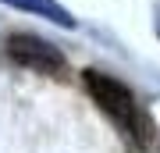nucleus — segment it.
<instances>
[{
    "instance_id": "20e7f679",
    "label": "nucleus",
    "mask_w": 160,
    "mask_h": 153,
    "mask_svg": "<svg viewBox=\"0 0 160 153\" xmlns=\"http://www.w3.org/2000/svg\"><path fill=\"white\" fill-rule=\"evenodd\" d=\"M157 153H160V150H157Z\"/></svg>"
},
{
    "instance_id": "f257e3e1",
    "label": "nucleus",
    "mask_w": 160,
    "mask_h": 153,
    "mask_svg": "<svg viewBox=\"0 0 160 153\" xmlns=\"http://www.w3.org/2000/svg\"><path fill=\"white\" fill-rule=\"evenodd\" d=\"M82 85H86V93L92 96V103L128 132V139H132L135 150H146L149 142H153V121H149L146 110L135 103V96L128 93L125 82H118L114 75H107V71L86 68L82 71Z\"/></svg>"
},
{
    "instance_id": "7ed1b4c3",
    "label": "nucleus",
    "mask_w": 160,
    "mask_h": 153,
    "mask_svg": "<svg viewBox=\"0 0 160 153\" xmlns=\"http://www.w3.org/2000/svg\"><path fill=\"white\" fill-rule=\"evenodd\" d=\"M0 4H11V7H18V11H29V14H36V18L57 22V25H64V28L75 25V18L64 11L57 0H0Z\"/></svg>"
},
{
    "instance_id": "f03ea898",
    "label": "nucleus",
    "mask_w": 160,
    "mask_h": 153,
    "mask_svg": "<svg viewBox=\"0 0 160 153\" xmlns=\"http://www.w3.org/2000/svg\"><path fill=\"white\" fill-rule=\"evenodd\" d=\"M7 57L18 64V68H29L36 75H46V79H57L64 71V54L57 46H50L39 36H29V32H14L7 39Z\"/></svg>"
}]
</instances>
